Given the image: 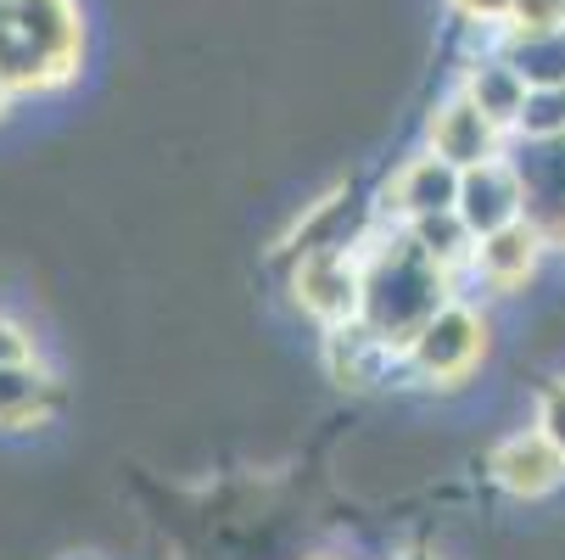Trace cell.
Here are the masks:
<instances>
[{
	"mask_svg": "<svg viewBox=\"0 0 565 560\" xmlns=\"http://www.w3.org/2000/svg\"><path fill=\"white\" fill-rule=\"evenodd\" d=\"M459 91H465L481 113H488V118H499L504 129H515V118H521V107H526V96H532L526 73H521L504 51L470 56V62H465V78H459Z\"/></svg>",
	"mask_w": 565,
	"mask_h": 560,
	"instance_id": "30bf717a",
	"label": "cell"
},
{
	"mask_svg": "<svg viewBox=\"0 0 565 560\" xmlns=\"http://www.w3.org/2000/svg\"><path fill=\"white\" fill-rule=\"evenodd\" d=\"M565 23V0H510V23L499 34H543Z\"/></svg>",
	"mask_w": 565,
	"mask_h": 560,
	"instance_id": "2e32d148",
	"label": "cell"
},
{
	"mask_svg": "<svg viewBox=\"0 0 565 560\" xmlns=\"http://www.w3.org/2000/svg\"><path fill=\"white\" fill-rule=\"evenodd\" d=\"M0 364H40V348L18 319H0Z\"/></svg>",
	"mask_w": 565,
	"mask_h": 560,
	"instance_id": "d6986e66",
	"label": "cell"
},
{
	"mask_svg": "<svg viewBox=\"0 0 565 560\" xmlns=\"http://www.w3.org/2000/svg\"><path fill=\"white\" fill-rule=\"evenodd\" d=\"M448 12L454 18H465V23H476V29H504L510 23V0H448Z\"/></svg>",
	"mask_w": 565,
	"mask_h": 560,
	"instance_id": "ac0fdd59",
	"label": "cell"
},
{
	"mask_svg": "<svg viewBox=\"0 0 565 560\" xmlns=\"http://www.w3.org/2000/svg\"><path fill=\"white\" fill-rule=\"evenodd\" d=\"M18 102V91H12V78L7 73H0V118H7V107Z\"/></svg>",
	"mask_w": 565,
	"mask_h": 560,
	"instance_id": "ffe728a7",
	"label": "cell"
},
{
	"mask_svg": "<svg viewBox=\"0 0 565 560\" xmlns=\"http://www.w3.org/2000/svg\"><path fill=\"white\" fill-rule=\"evenodd\" d=\"M73 560H96V554H73Z\"/></svg>",
	"mask_w": 565,
	"mask_h": 560,
	"instance_id": "44dd1931",
	"label": "cell"
},
{
	"mask_svg": "<svg viewBox=\"0 0 565 560\" xmlns=\"http://www.w3.org/2000/svg\"><path fill=\"white\" fill-rule=\"evenodd\" d=\"M537 258H543V230L526 224V219H515V224H504L493 235H481L470 270L488 281L493 292H515V286H526V275L537 270Z\"/></svg>",
	"mask_w": 565,
	"mask_h": 560,
	"instance_id": "9c48e42d",
	"label": "cell"
},
{
	"mask_svg": "<svg viewBox=\"0 0 565 560\" xmlns=\"http://www.w3.org/2000/svg\"><path fill=\"white\" fill-rule=\"evenodd\" d=\"M515 135L526 140H559L565 135V85H532L521 118H515Z\"/></svg>",
	"mask_w": 565,
	"mask_h": 560,
	"instance_id": "9a60e30c",
	"label": "cell"
},
{
	"mask_svg": "<svg viewBox=\"0 0 565 560\" xmlns=\"http://www.w3.org/2000/svg\"><path fill=\"white\" fill-rule=\"evenodd\" d=\"M504 140H510V129L481 113L465 91L437 102V113L426 118V146L437 157H448L454 169H476V163H488V157H504Z\"/></svg>",
	"mask_w": 565,
	"mask_h": 560,
	"instance_id": "277c9868",
	"label": "cell"
},
{
	"mask_svg": "<svg viewBox=\"0 0 565 560\" xmlns=\"http://www.w3.org/2000/svg\"><path fill=\"white\" fill-rule=\"evenodd\" d=\"M532 426L565 454V376L559 381H548L543 392H537V415H532Z\"/></svg>",
	"mask_w": 565,
	"mask_h": 560,
	"instance_id": "e0dca14e",
	"label": "cell"
},
{
	"mask_svg": "<svg viewBox=\"0 0 565 560\" xmlns=\"http://www.w3.org/2000/svg\"><path fill=\"white\" fill-rule=\"evenodd\" d=\"M488 471H493V483H499L504 494H515V499H543V494H554V488H559V476H565V454H559L537 426H532V432L504 437V443L493 448Z\"/></svg>",
	"mask_w": 565,
	"mask_h": 560,
	"instance_id": "8992f818",
	"label": "cell"
},
{
	"mask_svg": "<svg viewBox=\"0 0 565 560\" xmlns=\"http://www.w3.org/2000/svg\"><path fill=\"white\" fill-rule=\"evenodd\" d=\"M403 359L386 337H375L364 319H348V326H326V364L342 387H370L381 381V370Z\"/></svg>",
	"mask_w": 565,
	"mask_h": 560,
	"instance_id": "8fae6325",
	"label": "cell"
},
{
	"mask_svg": "<svg viewBox=\"0 0 565 560\" xmlns=\"http://www.w3.org/2000/svg\"><path fill=\"white\" fill-rule=\"evenodd\" d=\"M481 353H488V319H481L470 303L448 297L415 331V342L403 348V364H409L420 381H431V387H454V381H465L481 364Z\"/></svg>",
	"mask_w": 565,
	"mask_h": 560,
	"instance_id": "7a4b0ae2",
	"label": "cell"
},
{
	"mask_svg": "<svg viewBox=\"0 0 565 560\" xmlns=\"http://www.w3.org/2000/svg\"><path fill=\"white\" fill-rule=\"evenodd\" d=\"M403 230H409L415 235V242L454 275V270H465L470 258H476V235H470V224L448 208V213H426V219H409V224H403Z\"/></svg>",
	"mask_w": 565,
	"mask_h": 560,
	"instance_id": "5bb4252c",
	"label": "cell"
},
{
	"mask_svg": "<svg viewBox=\"0 0 565 560\" xmlns=\"http://www.w3.org/2000/svg\"><path fill=\"white\" fill-rule=\"evenodd\" d=\"M56 410V381L40 364H0V432H29Z\"/></svg>",
	"mask_w": 565,
	"mask_h": 560,
	"instance_id": "7c38bea8",
	"label": "cell"
},
{
	"mask_svg": "<svg viewBox=\"0 0 565 560\" xmlns=\"http://www.w3.org/2000/svg\"><path fill=\"white\" fill-rule=\"evenodd\" d=\"M448 303V270L415 242L409 230H392L386 242L364 253V308L359 319L386 337L397 353L415 342V331Z\"/></svg>",
	"mask_w": 565,
	"mask_h": 560,
	"instance_id": "6da1fadb",
	"label": "cell"
},
{
	"mask_svg": "<svg viewBox=\"0 0 565 560\" xmlns=\"http://www.w3.org/2000/svg\"><path fill=\"white\" fill-rule=\"evenodd\" d=\"M459 202V169L448 163V157H437L431 146L420 157H409L392 186H386V208L409 224V219H426V213H448Z\"/></svg>",
	"mask_w": 565,
	"mask_h": 560,
	"instance_id": "ba28073f",
	"label": "cell"
},
{
	"mask_svg": "<svg viewBox=\"0 0 565 560\" xmlns=\"http://www.w3.org/2000/svg\"><path fill=\"white\" fill-rule=\"evenodd\" d=\"M499 51L526 73V85H565V23L543 34H499Z\"/></svg>",
	"mask_w": 565,
	"mask_h": 560,
	"instance_id": "4fadbf2b",
	"label": "cell"
},
{
	"mask_svg": "<svg viewBox=\"0 0 565 560\" xmlns=\"http://www.w3.org/2000/svg\"><path fill=\"white\" fill-rule=\"evenodd\" d=\"M7 7H12L18 34L73 78L78 56H85V12H78V0H7Z\"/></svg>",
	"mask_w": 565,
	"mask_h": 560,
	"instance_id": "52a82bcc",
	"label": "cell"
},
{
	"mask_svg": "<svg viewBox=\"0 0 565 560\" xmlns=\"http://www.w3.org/2000/svg\"><path fill=\"white\" fill-rule=\"evenodd\" d=\"M454 213L470 224V235L481 242V235L526 219V186H521V175L504 163V157H488V163H476V169H459Z\"/></svg>",
	"mask_w": 565,
	"mask_h": 560,
	"instance_id": "5b68a950",
	"label": "cell"
},
{
	"mask_svg": "<svg viewBox=\"0 0 565 560\" xmlns=\"http://www.w3.org/2000/svg\"><path fill=\"white\" fill-rule=\"evenodd\" d=\"M297 303L319 319V326H348L364 308V258L348 247H313L297 264Z\"/></svg>",
	"mask_w": 565,
	"mask_h": 560,
	"instance_id": "3957f363",
	"label": "cell"
}]
</instances>
